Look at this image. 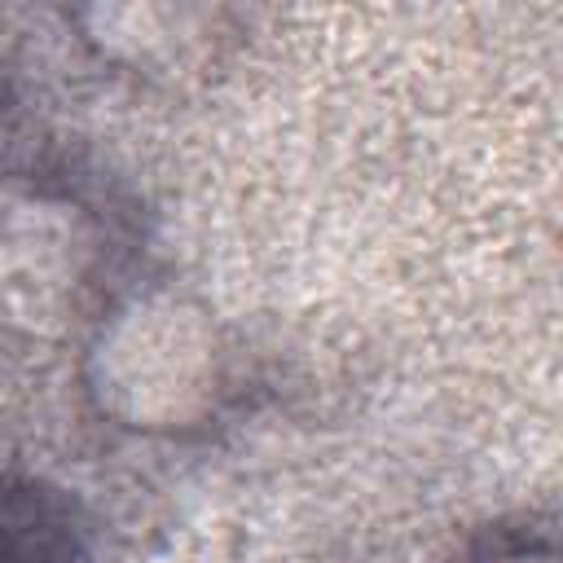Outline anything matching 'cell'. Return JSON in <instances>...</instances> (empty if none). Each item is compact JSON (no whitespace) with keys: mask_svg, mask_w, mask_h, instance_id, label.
<instances>
[{"mask_svg":"<svg viewBox=\"0 0 563 563\" xmlns=\"http://www.w3.org/2000/svg\"><path fill=\"white\" fill-rule=\"evenodd\" d=\"M493 563H554V550H550V545H545V550H532V545H528V550H510V554H497Z\"/></svg>","mask_w":563,"mask_h":563,"instance_id":"1","label":"cell"}]
</instances>
